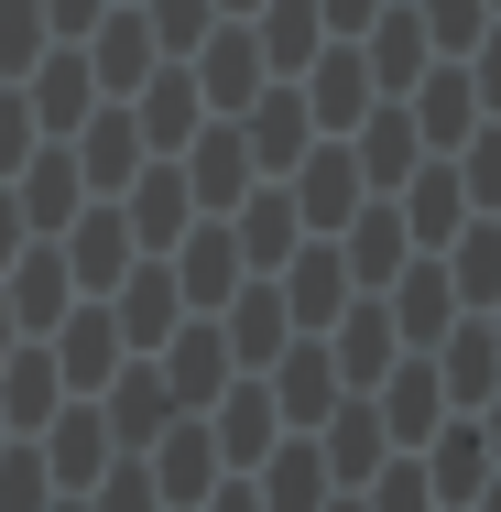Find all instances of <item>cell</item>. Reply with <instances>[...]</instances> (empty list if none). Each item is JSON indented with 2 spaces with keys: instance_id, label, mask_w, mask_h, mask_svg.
<instances>
[{
  "instance_id": "6da1fadb",
  "label": "cell",
  "mask_w": 501,
  "mask_h": 512,
  "mask_svg": "<svg viewBox=\"0 0 501 512\" xmlns=\"http://www.w3.org/2000/svg\"><path fill=\"white\" fill-rule=\"evenodd\" d=\"M55 251H66V273H77V295H109V284L131 273V218H120V197L77 207V218L55 229Z\"/></svg>"
},
{
  "instance_id": "7a4b0ae2",
  "label": "cell",
  "mask_w": 501,
  "mask_h": 512,
  "mask_svg": "<svg viewBox=\"0 0 501 512\" xmlns=\"http://www.w3.org/2000/svg\"><path fill=\"white\" fill-rule=\"evenodd\" d=\"M153 66H164V44H153L142 11H99V22H88V77H99V99H131Z\"/></svg>"
},
{
  "instance_id": "3957f363",
  "label": "cell",
  "mask_w": 501,
  "mask_h": 512,
  "mask_svg": "<svg viewBox=\"0 0 501 512\" xmlns=\"http://www.w3.org/2000/svg\"><path fill=\"white\" fill-rule=\"evenodd\" d=\"M131 120H142V153H175L207 131V99H197V66H153L131 88Z\"/></svg>"
},
{
  "instance_id": "277c9868",
  "label": "cell",
  "mask_w": 501,
  "mask_h": 512,
  "mask_svg": "<svg viewBox=\"0 0 501 512\" xmlns=\"http://www.w3.org/2000/svg\"><path fill=\"white\" fill-rule=\"evenodd\" d=\"M0 295H11V327H55V316L77 306V273H66V251H55V240H33V251H11V262H0Z\"/></svg>"
},
{
  "instance_id": "5b68a950",
  "label": "cell",
  "mask_w": 501,
  "mask_h": 512,
  "mask_svg": "<svg viewBox=\"0 0 501 512\" xmlns=\"http://www.w3.org/2000/svg\"><path fill=\"white\" fill-rule=\"evenodd\" d=\"M349 153H360V186H371V197H393L403 175H414V153H425V131H414V109H403V99H371Z\"/></svg>"
},
{
  "instance_id": "8992f818",
  "label": "cell",
  "mask_w": 501,
  "mask_h": 512,
  "mask_svg": "<svg viewBox=\"0 0 501 512\" xmlns=\"http://www.w3.org/2000/svg\"><path fill=\"white\" fill-rule=\"evenodd\" d=\"M88 153H77V175H88V197H120L131 175H142V120H131V99H99L88 120Z\"/></svg>"
},
{
  "instance_id": "52a82bcc",
  "label": "cell",
  "mask_w": 501,
  "mask_h": 512,
  "mask_svg": "<svg viewBox=\"0 0 501 512\" xmlns=\"http://www.w3.org/2000/svg\"><path fill=\"white\" fill-rule=\"evenodd\" d=\"M207 436H218V458H229V469H262V458H273V436H284V404H273V382L251 371L240 393H218V425H207Z\"/></svg>"
},
{
  "instance_id": "ba28073f",
  "label": "cell",
  "mask_w": 501,
  "mask_h": 512,
  "mask_svg": "<svg viewBox=\"0 0 501 512\" xmlns=\"http://www.w3.org/2000/svg\"><path fill=\"white\" fill-rule=\"evenodd\" d=\"M327 360H338V382H349V393H371V382L403 360L393 306H382V295H371V306H338V349H327Z\"/></svg>"
},
{
  "instance_id": "9c48e42d",
  "label": "cell",
  "mask_w": 501,
  "mask_h": 512,
  "mask_svg": "<svg viewBox=\"0 0 501 512\" xmlns=\"http://www.w3.org/2000/svg\"><path fill=\"white\" fill-rule=\"evenodd\" d=\"M109 360H120V316H109L99 295L55 316V371H66V393H99V382H109Z\"/></svg>"
},
{
  "instance_id": "30bf717a",
  "label": "cell",
  "mask_w": 501,
  "mask_h": 512,
  "mask_svg": "<svg viewBox=\"0 0 501 512\" xmlns=\"http://www.w3.org/2000/svg\"><path fill=\"white\" fill-rule=\"evenodd\" d=\"M338 360L316 349V338H284V360H273V404H284V425H327L338 414Z\"/></svg>"
},
{
  "instance_id": "8fae6325",
  "label": "cell",
  "mask_w": 501,
  "mask_h": 512,
  "mask_svg": "<svg viewBox=\"0 0 501 512\" xmlns=\"http://www.w3.org/2000/svg\"><path fill=\"white\" fill-rule=\"evenodd\" d=\"M371 414H382V436H436V425H447V382H436V360H393V371L371 382Z\"/></svg>"
},
{
  "instance_id": "7c38bea8",
  "label": "cell",
  "mask_w": 501,
  "mask_h": 512,
  "mask_svg": "<svg viewBox=\"0 0 501 512\" xmlns=\"http://www.w3.org/2000/svg\"><path fill=\"white\" fill-rule=\"evenodd\" d=\"M0 186L22 197V229H44V240H55L77 207H88V175H77V153H33V164H22V175H0Z\"/></svg>"
},
{
  "instance_id": "4fadbf2b",
  "label": "cell",
  "mask_w": 501,
  "mask_h": 512,
  "mask_svg": "<svg viewBox=\"0 0 501 512\" xmlns=\"http://www.w3.org/2000/svg\"><path fill=\"white\" fill-rule=\"evenodd\" d=\"M338 262H349V284H371V295H382L403 262H414V229H403V207H393V197H371L360 218H349V251H338Z\"/></svg>"
},
{
  "instance_id": "5bb4252c",
  "label": "cell",
  "mask_w": 501,
  "mask_h": 512,
  "mask_svg": "<svg viewBox=\"0 0 501 512\" xmlns=\"http://www.w3.org/2000/svg\"><path fill=\"white\" fill-rule=\"evenodd\" d=\"M164 382H175V404H218L229 393V327L218 316H197V327L164 338Z\"/></svg>"
},
{
  "instance_id": "9a60e30c",
  "label": "cell",
  "mask_w": 501,
  "mask_h": 512,
  "mask_svg": "<svg viewBox=\"0 0 501 512\" xmlns=\"http://www.w3.org/2000/svg\"><path fill=\"white\" fill-rule=\"evenodd\" d=\"M120 458V436H109V414L99 404H66L55 414V436H44V469L66 480V491H99V469Z\"/></svg>"
},
{
  "instance_id": "2e32d148",
  "label": "cell",
  "mask_w": 501,
  "mask_h": 512,
  "mask_svg": "<svg viewBox=\"0 0 501 512\" xmlns=\"http://www.w3.org/2000/svg\"><path fill=\"white\" fill-rule=\"evenodd\" d=\"M284 197H295L305 229H349V218H360V197H371V186H360V153H305V175L284 186Z\"/></svg>"
},
{
  "instance_id": "e0dca14e",
  "label": "cell",
  "mask_w": 501,
  "mask_h": 512,
  "mask_svg": "<svg viewBox=\"0 0 501 512\" xmlns=\"http://www.w3.org/2000/svg\"><path fill=\"white\" fill-rule=\"evenodd\" d=\"M382 306H393V327L414 338V349H436L447 316H458V284H447V262H403L393 284H382Z\"/></svg>"
},
{
  "instance_id": "ac0fdd59",
  "label": "cell",
  "mask_w": 501,
  "mask_h": 512,
  "mask_svg": "<svg viewBox=\"0 0 501 512\" xmlns=\"http://www.w3.org/2000/svg\"><path fill=\"white\" fill-rule=\"evenodd\" d=\"M251 491H262V512H327V491H338V480H327V447H316V436H295V447L273 436V458H262Z\"/></svg>"
},
{
  "instance_id": "d6986e66",
  "label": "cell",
  "mask_w": 501,
  "mask_h": 512,
  "mask_svg": "<svg viewBox=\"0 0 501 512\" xmlns=\"http://www.w3.org/2000/svg\"><path fill=\"white\" fill-rule=\"evenodd\" d=\"M120 218H131V240L175 251V240H186V218H197V197H186V175H175V164H142V175H131V197H120Z\"/></svg>"
},
{
  "instance_id": "ffe728a7",
  "label": "cell",
  "mask_w": 501,
  "mask_h": 512,
  "mask_svg": "<svg viewBox=\"0 0 501 512\" xmlns=\"http://www.w3.org/2000/svg\"><path fill=\"white\" fill-rule=\"evenodd\" d=\"M99 306L120 316V338H175V316H186V284H175V273H164V262H153V273H142V262H131V273H120V284H109Z\"/></svg>"
},
{
  "instance_id": "44dd1931",
  "label": "cell",
  "mask_w": 501,
  "mask_h": 512,
  "mask_svg": "<svg viewBox=\"0 0 501 512\" xmlns=\"http://www.w3.org/2000/svg\"><path fill=\"white\" fill-rule=\"evenodd\" d=\"M284 338H295V316H284V284H240V295H229V360L273 371V360H284Z\"/></svg>"
},
{
  "instance_id": "7402d4cb",
  "label": "cell",
  "mask_w": 501,
  "mask_h": 512,
  "mask_svg": "<svg viewBox=\"0 0 501 512\" xmlns=\"http://www.w3.org/2000/svg\"><path fill=\"white\" fill-rule=\"evenodd\" d=\"M22 99H33V120H44V131H77V120L99 109V77H88V44H77V55H33V88H22Z\"/></svg>"
},
{
  "instance_id": "603a6c76",
  "label": "cell",
  "mask_w": 501,
  "mask_h": 512,
  "mask_svg": "<svg viewBox=\"0 0 501 512\" xmlns=\"http://www.w3.org/2000/svg\"><path fill=\"white\" fill-rule=\"evenodd\" d=\"M403 109H414V131H425L436 153H458V142L480 131V88H469V66H458V77H414Z\"/></svg>"
},
{
  "instance_id": "cb8c5ba5",
  "label": "cell",
  "mask_w": 501,
  "mask_h": 512,
  "mask_svg": "<svg viewBox=\"0 0 501 512\" xmlns=\"http://www.w3.org/2000/svg\"><path fill=\"white\" fill-rule=\"evenodd\" d=\"M153 491H164V502H207V491H218V436H207V425H164V436H153Z\"/></svg>"
},
{
  "instance_id": "d4e9b609",
  "label": "cell",
  "mask_w": 501,
  "mask_h": 512,
  "mask_svg": "<svg viewBox=\"0 0 501 512\" xmlns=\"http://www.w3.org/2000/svg\"><path fill=\"white\" fill-rule=\"evenodd\" d=\"M436 382H447V404H458V414H480L501 393V327H458V338L436 349Z\"/></svg>"
},
{
  "instance_id": "484cf974",
  "label": "cell",
  "mask_w": 501,
  "mask_h": 512,
  "mask_svg": "<svg viewBox=\"0 0 501 512\" xmlns=\"http://www.w3.org/2000/svg\"><path fill=\"white\" fill-rule=\"evenodd\" d=\"M262 88V33H207L197 44V99L207 109H251Z\"/></svg>"
},
{
  "instance_id": "4316f807",
  "label": "cell",
  "mask_w": 501,
  "mask_h": 512,
  "mask_svg": "<svg viewBox=\"0 0 501 512\" xmlns=\"http://www.w3.org/2000/svg\"><path fill=\"white\" fill-rule=\"evenodd\" d=\"M55 404H66L55 349H11L0 360V425H55Z\"/></svg>"
},
{
  "instance_id": "83f0119b",
  "label": "cell",
  "mask_w": 501,
  "mask_h": 512,
  "mask_svg": "<svg viewBox=\"0 0 501 512\" xmlns=\"http://www.w3.org/2000/svg\"><path fill=\"white\" fill-rule=\"evenodd\" d=\"M403 229H414V240H425V251H436V240H447V229H458V218H469V186H458V164H414V175H403Z\"/></svg>"
},
{
  "instance_id": "f1b7e54d",
  "label": "cell",
  "mask_w": 501,
  "mask_h": 512,
  "mask_svg": "<svg viewBox=\"0 0 501 512\" xmlns=\"http://www.w3.org/2000/svg\"><path fill=\"white\" fill-rule=\"evenodd\" d=\"M175 284H186V306H229L240 295V229H197L186 251H175Z\"/></svg>"
},
{
  "instance_id": "f546056e",
  "label": "cell",
  "mask_w": 501,
  "mask_h": 512,
  "mask_svg": "<svg viewBox=\"0 0 501 512\" xmlns=\"http://www.w3.org/2000/svg\"><path fill=\"white\" fill-rule=\"evenodd\" d=\"M360 109H371V55H349V44H327V66H316V88H305V120H327V131H360Z\"/></svg>"
},
{
  "instance_id": "4dcf8cb0",
  "label": "cell",
  "mask_w": 501,
  "mask_h": 512,
  "mask_svg": "<svg viewBox=\"0 0 501 512\" xmlns=\"http://www.w3.org/2000/svg\"><path fill=\"white\" fill-rule=\"evenodd\" d=\"M305 131H316V120H305L295 88H262V99H251V120H240L251 164H305Z\"/></svg>"
},
{
  "instance_id": "1f68e13d",
  "label": "cell",
  "mask_w": 501,
  "mask_h": 512,
  "mask_svg": "<svg viewBox=\"0 0 501 512\" xmlns=\"http://www.w3.org/2000/svg\"><path fill=\"white\" fill-rule=\"evenodd\" d=\"M240 186H251V142L240 131H197V164H186V197L218 218V207H240Z\"/></svg>"
},
{
  "instance_id": "d6a6232c",
  "label": "cell",
  "mask_w": 501,
  "mask_h": 512,
  "mask_svg": "<svg viewBox=\"0 0 501 512\" xmlns=\"http://www.w3.org/2000/svg\"><path fill=\"white\" fill-rule=\"evenodd\" d=\"M338 306H349V262H338L327 240L295 251V273H284V316H295V327H327Z\"/></svg>"
},
{
  "instance_id": "836d02e7",
  "label": "cell",
  "mask_w": 501,
  "mask_h": 512,
  "mask_svg": "<svg viewBox=\"0 0 501 512\" xmlns=\"http://www.w3.org/2000/svg\"><path fill=\"white\" fill-rule=\"evenodd\" d=\"M491 436H480V425H436V469H425V480H436V502H480V491H491Z\"/></svg>"
},
{
  "instance_id": "e575fe53",
  "label": "cell",
  "mask_w": 501,
  "mask_h": 512,
  "mask_svg": "<svg viewBox=\"0 0 501 512\" xmlns=\"http://www.w3.org/2000/svg\"><path fill=\"white\" fill-rule=\"evenodd\" d=\"M164 425H175V382H153V371H109V436L153 447Z\"/></svg>"
},
{
  "instance_id": "d590c367",
  "label": "cell",
  "mask_w": 501,
  "mask_h": 512,
  "mask_svg": "<svg viewBox=\"0 0 501 512\" xmlns=\"http://www.w3.org/2000/svg\"><path fill=\"white\" fill-rule=\"evenodd\" d=\"M414 77H425V11H414V0H403V11H382V22H371V88H414Z\"/></svg>"
},
{
  "instance_id": "8d00e7d4",
  "label": "cell",
  "mask_w": 501,
  "mask_h": 512,
  "mask_svg": "<svg viewBox=\"0 0 501 512\" xmlns=\"http://www.w3.org/2000/svg\"><path fill=\"white\" fill-rule=\"evenodd\" d=\"M316 447H327V480H371V469H382V414H371V404H338Z\"/></svg>"
},
{
  "instance_id": "74e56055",
  "label": "cell",
  "mask_w": 501,
  "mask_h": 512,
  "mask_svg": "<svg viewBox=\"0 0 501 512\" xmlns=\"http://www.w3.org/2000/svg\"><path fill=\"white\" fill-rule=\"evenodd\" d=\"M316 44H327L316 0H262V66H316Z\"/></svg>"
},
{
  "instance_id": "f35d334b",
  "label": "cell",
  "mask_w": 501,
  "mask_h": 512,
  "mask_svg": "<svg viewBox=\"0 0 501 512\" xmlns=\"http://www.w3.org/2000/svg\"><path fill=\"white\" fill-rule=\"evenodd\" d=\"M447 284H458V306H501V229H491V218H458Z\"/></svg>"
},
{
  "instance_id": "ab89813d",
  "label": "cell",
  "mask_w": 501,
  "mask_h": 512,
  "mask_svg": "<svg viewBox=\"0 0 501 512\" xmlns=\"http://www.w3.org/2000/svg\"><path fill=\"white\" fill-rule=\"evenodd\" d=\"M295 229H305L295 197H262L251 218H240V262H284V251H295Z\"/></svg>"
},
{
  "instance_id": "60d3db41",
  "label": "cell",
  "mask_w": 501,
  "mask_h": 512,
  "mask_svg": "<svg viewBox=\"0 0 501 512\" xmlns=\"http://www.w3.org/2000/svg\"><path fill=\"white\" fill-rule=\"evenodd\" d=\"M44 55V0H0V77H33Z\"/></svg>"
},
{
  "instance_id": "b9f144b4",
  "label": "cell",
  "mask_w": 501,
  "mask_h": 512,
  "mask_svg": "<svg viewBox=\"0 0 501 512\" xmlns=\"http://www.w3.org/2000/svg\"><path fill=\"white\" fill-rule=\"evenodd\" d=\"M44 491H55L44 447H0V512H44Z\"/></svg>"
},
{
  "instance_id": "7bdbcfd3",
  "label": "cell",
  "mask_w": 501,
  "mask_h": 512,
  "mask_svg": "<svg viewBox=\"0 0 501 512\" xmlns=\"http://www.w3.org/2000/svg\"><path fill=\"white\" fill-rule=\"evenodd\" d=\"M153 502H164V491H153V469H142V458H109L99 491H88V512H153Z\"/></svg>"
},
{
  "instance_id": "ee69618b",
  "label": "cell",
  "mask_w": 501,
  "mask_h": 512,
  "mask_svg": "<svg viewBox=\"0 0 501 512\" xmlns=\"http://www.w3.org/2000/svg\"><path fill=\"white\" fill-rule=\"evenodd\" d=\"M491 33V0H425V44H447V55H469Z\"/></svg>"
},
{
  "instance_id": "f6af8a7d",
  "label": "cell",
  "mask_w": 501,
  "mask_h": 512,
  "mask_svg": "<svg viewBox=\"0 0 501 512\" xmlns=\"http://www.w3.org/2000/svg\"><path fill=\"white\" fill-rule=\"evenodd\" d=\"M207 11H218V0H142V22H153V44H164V55L207 44Z\"/></svg>"
},
{
  "instance_id": "bcb514c9",
  "label": "cell",
  "mask_w": 501,
  "mask_h": 512,
  "mask_svg": "<svg viewBox=\"0 0 501 512\" xmlns=\"http://www.w3.org/2000/svg\"><path fill=\"white\" fill-rule=\"evenodd\" d=\"M458 186H469V207H501V131L458 142Z\"/></svg>"
},
{
  "instance_id": "7dc6e473",
  "label": "cell",
  "mask_w": 501,
  "mask_h": 512,
  "mask_svg": "<svg viewBox=\"0 0 501 512\" xmlns=\"http://www.w3.org/2000/svg\"><path fill=\"white\" fill-rule=\"evenodd\" d=\"M33 131H44L33 99H22V88H0V175H22V164H33Z\"/></svg>"
},
{
  "instance_id": "c3c4849f",
  "label": "cell",
  "mask_w": 501,
  "mask_h": 512,
  "mask_svg": "<svg viewBox=\"0 0 501 512\" xmlns=\"http://www.w3.org/2000/svg\"><path fill=\"white\" fill-rule=\"evenodd\" d=\"M371 512H436V480L425 469H371Z\"/></svg>"
},
{
  "instance_id": "681fc988",
  "label": "cell",
  "mask_w": 501,
  "mask_h": 512,
  "mask_svg": "<svg viewBox=\"0 0 501 512\" xmlns=\"http://www.w3.org/2000/svg\"><path fill=\"white\" fill-rule=\"evenodd\" d=\"M469 55H480V66H469V88H480V109L501 120V22L480 33V44H469Z\"/></svg>"
},
{
  "instance_id": "f907efd6",
  "label": "cell",
  "mask_w": 501,
  "mask_h": 512,
  "mask_svg": "<svg viewBox=\"0 0 501 512\" xmlns=\"http://www.w3.org/2000/svg\"><path fill=\"white\" fill-rule=\"evenodd\" d=\"M99 11H109V0H44V33H88Z\"/></svg>"
},
{
  "instance_id": "816d5d0a",
  "label": "cell",
  "mask_w": 501,
  "mask_h": 512,
  "mask_svg": "<svg viewBox=\"0 0 501 512\" xmlns=\"http://www.w3.org/2000/svg\"><path fill=\"white\" fill-rule=\"evenodd\" d=\"M316 11H327V33H371V11H382V0H316Z\"/></svg>"
},
{
  "instance_id": "f5cc1de1",
  "label": "cell",
  "mask_w": 501,
  "mask_h": 512,
  "mask_svg": "<svg viewBox=\"0 0 501 512\" xmlns=\"http://www.w3.org/2000/svg\"><path fill=\"white\" fill-rule=\"evenodd\" d=\"M207 512H262V491H207Z\"/></svg>"
},
{
  "instance_id": "db71d44e",
  "label": "cell",
  "mask_w": 501,
  "mask_h": 512,
  "mask_svg": "<svg viewBox=\"0 0 501 512\" xmlns=\"http://www.w3.org/2000/svg\"><path fill=\"white\" fill-rule=\"evenodd\" d=\"M480 436H491V458H501V393H491V414H480Z\"/></svg>"
},
{
  "instance_id": "11a10c76",
  "label": "cell",
  "mask_w": 501,
  "mask_h": 512,
  "mask_svg": "<svg viewBox=\"0 0 501 512\" xmlns=\"http://www.w3.org/2000/svg\"><path fill=\"white\" fill-rule=\"evenodd\" d=\"M480 512H501V480H491V491H480Z\"/></svg>"
},
{
  "instance_id": "9f6ffc18",
  "label": "cell",
  "mask_w": 501,
  "mask_h": 512,
  "mask_svg": "<svg viewBox=\"0 0 501 512\" xmlns=\"http://www.w3.org/2000/svg\"><path fill=\"white\" fill-rule=\"evenodd\" d=\"M327 512H371V502H327Z\"/></svg>"
},
{
  "instance_id": "6f0895ef",
  "label": "cell",
  "mask_w": 501,
  "mask_h": 512,
  "mask_svg": "<svg viewBox=\"0 0 501 512\" xmlns=\"http://www.w3.org/2000/svg\"><path fill=\"white\" fill-rule=\"evenodd\" d=\"M44 512H55V502H44ZM66 512H88V502H66Z\"/></svg>"
},
{
  "instance_id": "680465c9",
  "label": "cell",
  "mask_w": 501,
  "mask_h": 512,
  "mask_svg": "<svg viewBox=\"0 0 501 512\" xmlns=\"http://www.w3.org/2000/svg\"><path fill=\"white\" fill-rule=\"evenodd\" d=\"M229 11H251V0H229Z\"/></svg>"
},
{
  "instance_id": "91938a15",
  "label": "cell",
  "mask_w": 501,
  "mask_h": 512,
  "mask_svg": "<svg viewBox=\"0 0 501 512\" xmlns=\"http://www.w3.org/2000/svg\"><path fill=\"white\" fill-rule=\"evenodd\" d=\"M491 11H501V0H491Z\"/></svg>"
}]
</instances>
